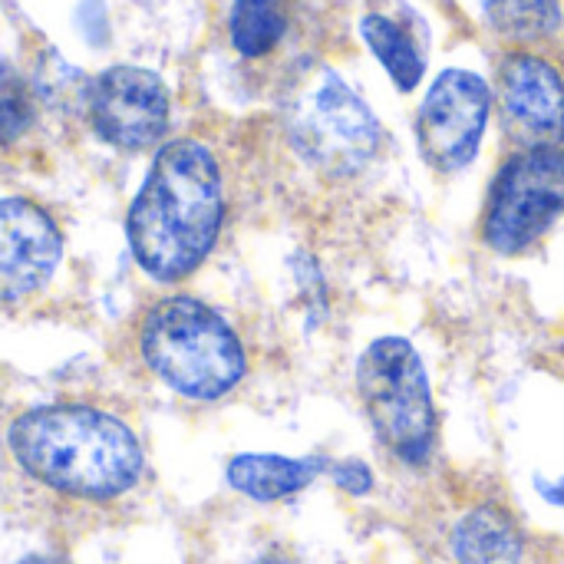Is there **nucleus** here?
I'll return each instance as SVG.
<instances>
[{"label": "nucleus", "instance_id": "nucleus-17", "mask_svg": "<svg viewBox=\"0 0 564 564\" xmlns=\"http://www.w3.org/2000/svg\"><path fill=\"white\" fill-rule=\"evenodd\" d=\"M330 476H334V486H337L340 492L354 496V499H360V496H370V492H373V473H370V466H367V463H360V459L334 463V466H330Z\"/></svg>", "mask_w": 564, "mask_h": 564}, {"label": "nucleus", "instance_id": "nucleus-16", "mask_svg": "<svg viewBox=\"0 0 564 564\" xmlns=\"http://www.w3.org/2000/svg\"><path fill=\"white\" fill-rule=\"evenodd\" d=\"M36 102L23 76L10 66H0V145H13L33 126Z\"/></svg>", "mask_w": 564, "mask_h": 564}, {"label": "nucleus", "instance_id": "nucleus-7", "mask_svg": "<svg viewBox=\"0 0 564 564\" xmlns=\"http://www.w3.org/2000/svg\"><path fill=\"white\" fill-rule=\"evenodd\" d=\"M492 89L473 69H443L416 112V142L423 159L443 172H463L486 139Z\"/></svg>", "mask_w": 564, "mask_h": 564}, {"label": "nucleus", "instance_id": "nucleus-12", "mask_svg": "<svg viewBox=\"0 0 564 564\" xmlns=\"http://www.w3.org/2000/svg\"><path fill=\"white\" fill-rule=\"evenodd\" d=\"M297 23V0H231L228 43L248 63H264L284 50Z\"/></svg>", "mask_w": 564, "mask_h": 564}, {"label": "nucleus", "instance_id": "nucleus-15", "mask_svg": "<svg viewBox=\"0 0 564 564\" xmlns=\"http://www.w3.org/2000/svg\"><path fill=\"white\" fill-rule=\"evenodd\" d=\"M486 26L509 46L539 50L564 30V0H479Z\"/></svg>", "mask_w": 564, "mask_h": 564}, {"label": "nucleus", "instance_id": "nucleus-20", "mask_svg": "<svg viewBox=\"0 0 564 564\" xmlns=\"http://www.w3.org/2000/svg\"><path fill=\"white\" fill-rule=\"evenodd\" d=\"M26 564H50V562H43V558H33V562H26Z\"/></svg>", "mask_w": 564, "mask_h": 564}, {"label": "nucleus", "instance_id": "nucleus-3", "mask_svg": "<svg viewBox=\"0 0 564 564\" xmlns=\"http://www.w3.org/2000/svg\"><path fill=\"white\" fill-rule=\"evenodd\" d=\"M135 344L152 377L185 400H221L248 373L238 330L215 307L188 294H169L149 304Z\"/></svg>", "mask_w": 564, "mask_h": 564}, {"label": "nucleus", "instance_id": "nucleus-8", "mask_svg": "<svg viewBox=\"0 0 564 564\" xmlns=\"http://www.w3.org/2000/svg\"><path fill=\"white\" fill-rule=\"evenodd\" d=\"M169 89L142 66H109L86 89L93 132L122 152H142L169 132Z\"/></svg>", "mask_w": 564, "mask_h": 564}, {"label": "nucleus", "instance_id": "nucleus-6", "mask_svg": "<svg viewBox=\"0 0 564 564\" xmlns=\"http://www.w3.org/2000/svg\"><path fill=\"white\" fill-rule=\"evenodd\" d=\"M564 215V145L512 149L482 205V241L512 258L529 251Z\"/></svg>", "mask_w": 564, "mask_h": 564}, {"label": "nucleus", "instance_id": "nucleus-1", "mask_svg": "<svg viewBox=\"0 0 564 564\" xmlns=\"http://www.w3.org/2000/svg\"><path fill=\"white\" fill-rule=\"evenodd\" d=\"M225 212L228 195L218 155L202 139L165 142L126 218L135 264L152 281H185L215 251Z\"/></svg>", "mask_w": 564, "mask_h": 564}, {"label": "nucleus", "instance_id": "nucleus-4", "mask_svg": "<svg viewBox=\"0 0 564 564\" xmlns=\"http://www.w3.org/2000/svg\"><path fill=\"white\" fill-rule=\"evenodd\" d=\"M291 152L327 182H354L383 155V122L337 73L317 69L284 112Z\"/></svg>", "mask_w": 564, "mask_h": 564}, {"label": "nucleus", "instance_id": "nucleus-18", "mask_svg": "<svg viewBox=\"0 0 564 564\" xmlns=\"http://www.w3.org/2000/svg\"><path fill=\"white\" fill-rule=\"evenodd\" d=\"M535 489L545 496V502H552L555 509H564V476L562 479H535Z\"/></svg>", "mask_w": 564, "mask_h": 564}, {"label": "nucleus", "instance_id": "nucleus-11", "mask_svg": "<svg viewBox=\"0 0 564 564\" xmlns=\"http://www.w3.org/2000/svg\"><path fill=\"white\" fill-rule=\"evenodd\" d=\"M449 552L456 564H522L525 535L512 512L496 502H482L453 525Z\"/></svg>", "mask_w": 564, "mask_h": 564}, {"label": "nucleus", "instance_id": "nucleus-9", "mask_svg": "<svg viewBox=\"0 0 564 564\" xmlns=\"http://www.w3.org/2000/svg\"><path fill=\"white\" fill-rule=\"evenodd\" d=\"M496 99L516 149L564 145V73L552 56L512 46L499 59Z\"/></svg>", "mask_w": 564, "mask_h": 564}, {"label": "nucleus", "instance_id": "nucleus-10", "mask_svg": "<svg viewBox=\"0 0 564 564\" xmlns=\"http://www.w3.org/2000/svg\"><path fill=\"white\" fill-rule=\"evenodd\" d=\"M63 261L53 215L30 198H0V304H17L46 288Z\"/></svg>", "mask_w": 564, "mask_h": 564}, {"label": "nucleus", "instance_id": "nucleus-13", "mask_svg": "<svg viewBox=\"0 0 564 564\" xmlns=\"http://www.w3.org/2000/svg\"><path fill=\"white\" fill-rule=\"evenodd\" d=\"M330 463L321 456L288 459L271 453H245L228 463V486L254 502H281L304 492Z\"/></svg>", "mask_w": 564, "mask_h": 564}, {"label": "nucleus", "instance_id": "nucleus-19", "mask_svg": "<svg viewBox=\"0 0 564 564\" xmlns=\"http://www.w3.org/2000/svg\"><path fill=\"white\" fill-rule=\"evenodd\" d=\"M258 564H294V562H291L284 552H268V555H264Z\"/></svg>", "mask_w": 564, "mask_h": 564}, {"label": "nucleus", "instance_id": "nucleus-5", "mask_svg": "<svg viewBox=\"0 0 564 564\" xmlns=\"http://www.w3.org/2000/svg\"><path fill=\"white\" fill-rule=\"evenodd\" d=\"M357 393L377 440L406 466L436 453V403L423 357L406 337H380L357 360Z\"/></svg>", "mask_w": 564, "mask_h": 564}, {"label": "nucleus", "instance_id": "nucleus-14", "mask_svg": "<svg viewBox=\"0 0 564 564\" xmlns=\"http://www.w3.org/2000/svg\"><path fill=\"white\" fill-rule=\"evenodd\" d=\"M360 36L367 40L370 53L380 59V66L387 69V76L393 79L400 93H413L423 83V73H426L423 50L413 30L400 17L387 10H370L360 20Z\"/></svg>", "mask_w": 564, "mask_h": 564}, {"label": "nucleus", "instance_id": "nucleus-2", "mask_svg": "<svg viewBox=\"0 0 564 564\" xmlns=\"http://www.w3.org/2000/svg\"><path fill=\"white\" fill-rule=\"evenodd\" d=\"M17 469L36 486L76 502H116L145 469L135 430L89 403H43L23 410L7 430Z\"/></svg>", "mask_w": 564, "mask_h": 564}]
</instances>
